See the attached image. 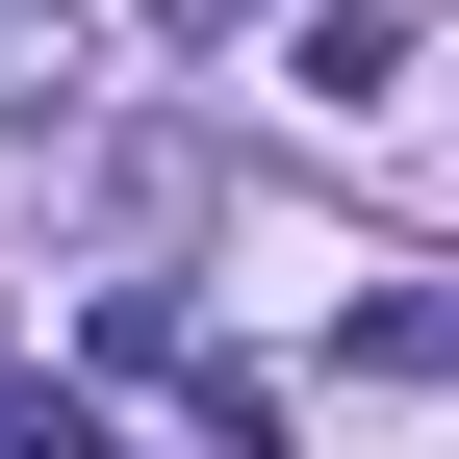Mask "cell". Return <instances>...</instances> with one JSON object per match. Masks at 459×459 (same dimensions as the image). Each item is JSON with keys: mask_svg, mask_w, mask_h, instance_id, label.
I'll list each match as a JSON object with an SVG mask.
<instances>
[{"mask_svg": "<svg viewBox=\"0 0 459 459\" xmlns=\"http://www.w3.org/2000/svg\"><path fill=\"white\" fill-rule=\"evenodd\" d=\"M153 26H179V51H230V26H255V0H153Z\"/></svg>", "mask_w": 459, "mask_h": 459, "instance_id": "1", "label": "cell"}]
</instances>
